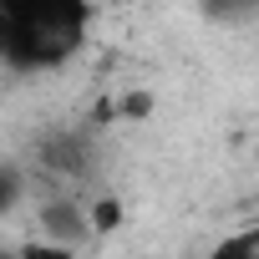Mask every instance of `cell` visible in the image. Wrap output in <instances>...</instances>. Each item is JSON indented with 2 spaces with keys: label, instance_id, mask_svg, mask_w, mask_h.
Here are the masks:
<instances>
[{
  "label": "cell",
  "instance_id": "5",
  "mask_svg": "<svg viewBox=\"0 0 259 259\" xmlns=\"http://www.w3.org/2000/svg\"><path fill=\"white\" fill-rule=\"evenodd\" d=\"M203 11L219 16V21H229V16H249V11H259V0H203Z\"/></svg>",
  "mask_w": 259,
  "mask_h": 259
},
{
  "label": "cell",
  "instance_id": "8",
  "mask_svg": "<svg viewBox=\"0 0 259 259\" xmlns=\"http://www.w3.org/2000/svg\"><path fill=\"white\" fill-rule=\"evenodd\" d=\"M117 219H122V208H117L112 198H102V203H97V213H92V224H97V229H117Z\"/></svg>",
  "mask_w": 259,
  "mask_h": 259
},
{
  "label": "cell",
  "instance_id": "10",
  "mask_svg": "<svg viewBox=\"0 0 259 259\" xmlns=\"http://www.w3.org/2000/svg\"><path fill=\"white\" fill-rule=\"evenodd\" d=\"M0 259H16V254H0Z\"/></svg>",
  "mask_w": 259,
  "mask_h": 259
},
{
  "label": "cell",
  "instance_id": "3",
  "mask_svg": "<svg viewBox=\"0 0 259 259\" xmlns=\"http://www.w3.org/2000/svg\"><path fill=\"white\" fill-rule=\"evenodd\" d=\"M41 229H46L51 239H81V234H87V213H81L71 198H51V203L41 208Z\"/></svg>",
  "mask_w": 259,
  "mask_h": 259
},
{
  "label": "cell",
  "instance_id": "6",
  "mask_svg": "<svg viewBox=\"0 0 259 259\" xmlns=\"http://www.w3.org/2000/svg\"><path fill=\"white\" fill-rule=\"evenodd\" d=\"M16 198H21V178H16V168H6V163H0V213H6Z\"/></svg>",
  "mask_w": 259,
  "mask_h": 259
},
{
  "label": "cell",
  "instance_id": "7",
  "mask_svg": "<svg viewBox=\"0 0 259 259\" xmlns=\"http://www.w3.org/2000/svg\"><path fill=\"white\" fill-rule=\"evenodd\" d=\"M16 259H71V249H61V244H26Z\"/></svg>",
  "mask_w": 259,
  "mask_h": 259
},
{
  "label": "cell",
  "instance_id": "9",
  "mask_svg": "<svg viewBox=\"0 0 259 259\" xmlns=\"http://www.w3.org/2000/svg\"><path fill=\"white\" fill-rule=\"evenodd\" d=\"M11 6L16 0H0V31H6V21H11Z\"/></svg>",
  "mask_w": 259,
  "mask_h": 259
},
{
  "label": "cell",
  "instance_id": "4",
  "mask_svg": "<svg viewBox=\"0 0 259 259\" xmlns=\"http://www.w3.org/2000/svg\"><path fill=\"white\" fill-rule=\"evenodd\" d=\"M208 259H259V224L244 229V234H229L208 249Z\"/></svg>",
  "mask_w": 259,
  "mask_h": 259
},
{
  "label": "cell",
  "instance_id": "1",
  "mask_svg": "<svg viewBox=\"0 0 259 259\" xmlns=\"http://www.w3.org/2000/svg\"><path fill=\"white\" fill-rule=\"evenodd\" d=\"M87 31H92V0H16L6 31H0V61L21 71L61 66L81 51Z\"/></svg>",
  "mask_w": 259,
  "mask_h": 259
},
{
  "label": "cell",
  "instance_id": "2",
  "mask_svg": "<svg viewBox=\"0 0 259 259\" xmlns=\"http://www.w3.org/2000/svg\"><path fill=\"white\" fill-rule=\"evenodd\" d=\"M41 163H46L51 173L81 178V173L92 168V143H87L81 133H51V138L41 143Z\"/></svg>",
  "mask_w": 259,
  "mask_h": 259
}]
</instances>
